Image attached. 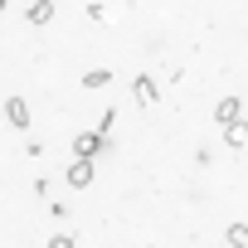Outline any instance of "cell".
Here are the masks:
<instances>
[{
    "label": "cell",
    "mask_w": 248,
    "mask_h": 248,
    "mask_svg": "<svg viewBox=\"0 0 248 248\" xmlns=\"http://www.w3.org/2000/svg\"><path fill=\"white\" fill-rule=\"evenodd\" d=\"M224 146L248 151V122H233V127H224Z\"/></svg>",
    "instance_id": "cell-6"
},
{
    "label": "cell",
    "mask_w": 248,
    "mask_h": 248,
    "mask_svg": "<svg viewBox=\"0 0 248 248\" xmlns=\"http://www.w3.org/2000/svg\"><path fill=\"white\" fill-rule=\"evenodd\" d=\"M151 248H156V243H151Z\"/></svg>",
    "instance_id": "cell-12"
},
{
    "label": "cell",
    "mask_w": 248,
    "mask_h": 248,
    "mask_svg": "<svg viewBox=\"0 0 248 248\" xmlns=\"http://www.w3.org/2000/svg\"><path fill=\"white\" fill-rule=\"evenodd\" d=\"M54 20V0H34L30 5V25H49Z\"/></svg>",
    "instance_id": "cell-7"
},
{
    "label": "cell",
    "mask_w": 248,
    "mask_h": 248,
    "mask_svg": "<svg viewBox=\"0 0 248 248\" xmlns=\"http://www.w3.org/2000/svg\"><path fill=\"white\" fill-rule=\"evenodd\" d=\"M5 117H10V127L30 132V102L25 97H5Z\"/></svg>",
    "instance_id": "cell-3"
},
{
    "label": "cell",
    "mask_w": 248,
    "mask_h": 248,
    "mask_svg": "<svg viewBox=\"0 0 248 248\" xmlns=\"http://www.w3.org/2000/svg\"><path fill=\"white\" fill-rule=\"evenodd\" d=\"M49 248H73V233H54V238H49Z\"/></svg>",
    "instance_id": "cell-10"
},
{
    "label": "cell",
    "mask_w": 248,
    "mask_h": 248,
    "mask_svg": "<svg viewBox=\"0 0 248 248\" xmlns=\"http://www.w3.org/2000/svg\"><path fill=\"white\" fill-rule=\"evenodd\" d=\"M132 97H137L141 107H151V102H156V78H146V73H137V78H132Z\"/></svg>",
    "instance_id": "cell-4"
},
{
    "label": "cell",
    "mask_w": 248,
    "mask_h": 248,
    "mask_svg": "<svg viewBox=\"0 0 248 248\" xmlns=\"http://www.w3.org/2000/svg\"><path fill=\"white\" fill-rule=\"evenodd\" d=\"M112 83V68H88L83 73V88H107Z\"/></svg>",
    "instance_id": "cell-9"
},
{
    "label": "cell",
    "mask_w": 248,
    "mask_h": 248,
    "mask_svg": "<svg viewBox=\"0 0 248 248\" xmlns=\"http://www.w3.org/2000/svg\"><path fill=\"white\" fill-rule=\"evenodd\" d=\"M102 146H107V137H97V132L88 127V132H78V137H73V161H93Z\"/></svg>",
    "instance_id": "cell-1"
},
{
    "label": "cell",
    "mask_w": 248,
    "mask_h": 248,
    "mask_svg": "<svg viewBox=\"0 0 248 248\" xmlns=\"http://www.w3.org/2000/svg\"><path fill=\"white\" fill-rule=\"evenodd\" d=\"M214 122H219V127L243 122V97H224V102H214Z\"/></svg>",
    "instance_id": "cell-2"
},
{
    "label": "cell",
    "mask_w": 248,
    "mask_h": 248,
    "mask_svg": "<svg viewBox=\"0 0 248 248\" xmlns=\"http://www.w3.org/2000/svg\"><path fill=\"white\" fill-rule=\"evenodd\" d=\"M224 243L229 248H248V224H229L224 229Z\"/></svg>",
    "instance_id": "cell-8"
},
{
    "label": "cell",
    "mask_w": 248,
    "mask_h": 248,
    "mask_svg": "<svg viewBox=\"0 0 248 248\" xmlns=\"http://www.w3.org/2000/svg\"><path fill=\"white\" fill-rule=\"evenodd\" d=\"M68 185H73V190H88V185H93V161H73V166H68Z\"/></svg>",
    "instance_id": "cell-5"
},
{
    "label": "cell",
    "mask_w": 248,
    "mask_h": 248,
    "mask_svg": "<svg viewBox=\"0 0 248 248\" xmlns=\"http://www.w3.org/2000/svg\"><path fill=\"white\" fill-rule=\"evenodd\" d=\"M0 15H5V0H0Z\"/></svg>",
    "instance_id": "cell-11"
}]
</instances>
